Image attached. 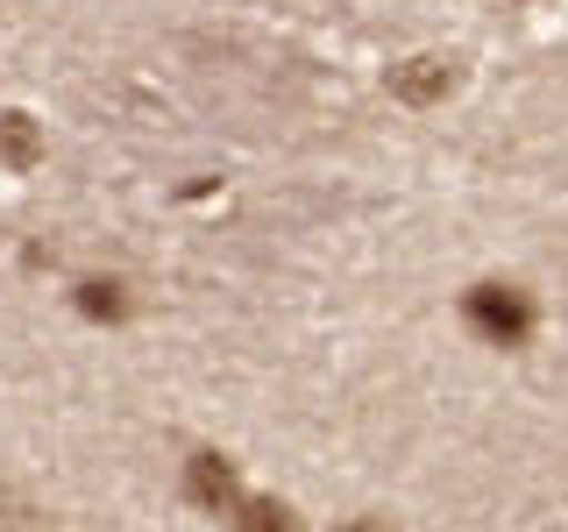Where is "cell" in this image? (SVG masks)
I'll list each match as a JSON object with an SVG mask.
<instances>
[{
	"label": "cell",
	"mask_w": 568,
	"mask_h": 532,
	"mask_svg": "<svg viewBox=\"0 0 568 532\" xmlns=\"http://www.w3.org/2000/svg\"><path fill=\"white\" fill-rule=\"evenodd\" d=\"M227 519H235V532H298V511L277 504V497H242Z\"/></svg>",
	"instance_id": "3957f363"
},
{
	"label": "cell",
	"mask_w": 568,
	"mask_h": 532,
	"mask_svg": "<svg viewBox=\"0 0 568 532\" xmlns=\"http://www.w3.org/2000/svg\"><path fill=\"white\" fill-rule=\"evenodd\" d=\"M0 156H8V164H29V156H36L29 114H0Z\"/></svg>",
	"instance_id": "5b68a950"
},
{
	"label": "cell",
	"mask_w": 568,
	"mask_h": 532,
	"mask_svg": "<svg viewBox=\"0 0 568 532\" xmlns=\"http://www.w3.org/2000/svg\"><path fill=\"white\" fill-rule=\"evenodd\" d=\"M342 532H384V525H369V519H355V525H342Z\"/></svg>",
	"instance_id": "8992f818"
},
{
	"label": "cell",
	"mask_w": 568,
	"mask_h": 532,
	"mask_svg": "<svg viewBox=\"0 0 568 532\" xmlns=\"http://www.w3.org/2000/svg\"><path fill=\"white\" fill-rule=\"evenodd\" d=\"M462 319H469L490 348H526V334H532V319H540V313H532L526 284H497L490 277V284H476V291L462 298Z\"/></svg>",
	"instance_id": "6da1fadb"
},
{
	"label": "cell",
	"mask_w": 568,
	"mask_h": 532,
	"mask_svg": "<svg viewBox=\"0 0 568 532\" xmlns=\"http://www.w3.org/2000/svg\"><path fill=\"white\" fill-rule=\"evenodd\" d=\"M185 490H192V504H200V511H235V504H242L235 461H221V454H192Z\"/></svg>",
	"instance_id": "7a4b0ae2"
},
{
	"label": "cell",
	"mask_w": 568,
	"mask_h": 532,
	"mask_svg": "<svg viewBox=\"0 0 568 532\" xmlns=\"http://www.w3.org/2000/svg\"><path fill=\"white\" fill-rule=\"evenodd\" d=\"M79 306L93 313V319H121V306H129V298H121L114 277H85V284H79Z\"/></svg>",
	"instance_id": "277c9868"
}]
</instances>
